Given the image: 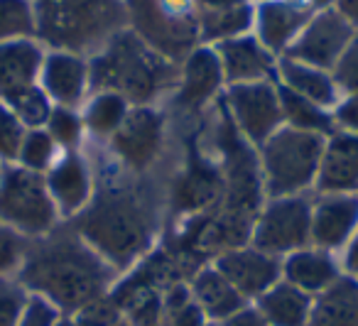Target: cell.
<instances>
[{
    "mask_svg": "<svg viewBox=\"0 0 358 326\" xmlns=\"http://www.w3.org/2000/svg\"><path fill=\"white\" fill-rule=\"evenodd\" d=\"M162 299H164L167 326H206L209 324L204 311L192 299L189 285H185V282H174V285L164 287Z\"/></svg>",
    "mask_w": 358,
    "mask_h": 326,
    "instance_id": "33",
    "label": "cell"
},
{
    "mask_svg": "<svg viewBox=\"0 0 358 326\" xmlns=\"http://www.w3.org/2000/svg\"><path fill=\"white\" fill-rule=\"evenodd\" d=\"M224 108L234 128L250 148H260L285 125L278 81L226 86Z\"/></svg>",
    "mask_w": 358,
    "mask_h": 326,
    "instance_id": "9",
    "label": "cell"
},
{
    "mask_svg": "<svg viewBox=\"0 0 358 326\" xmlns=\"http://www.w3.org/2000/svg\"><path fill=\"white\" fill-rule=\"evenodd\" d=\"M248 302H255L282 280V257L260 250L255 246H238L224 250L211 262Z\"/></svg>",
    "mask_w": 358,
    "mask_h": 326,
    "instance_id": "12",
    "label": "cell"
},
{
    "mask_svg": "<svg viewBox=\"0 0 358 326\" xmlns=\"http://www.w3.org/2000/svg\"><path fill=\"white\" fill-rule=\"evenodd\" d=\"M47 189L59 218H76L94 199V172L79 150L59 153L57 162L45 174Z\"/></svg>",
    "mask_w": 358,
    "mask_h": 326,
    "instance_id": "14",
    "label": "cell"
},
{
    "mask_svg": "<svg viewBox=\"0 0 358 326\" xmlns=\"http://www.w3.org/2000/svg\"><path fill=\"white\" fill-rule=\"evenodd\" d=\"M62 150L57 148V143L52 140V135L45 128L27 130L25 138H22L20 153H17V162L20 167L30 169L37 174H47V169L57 162Z\"/></svg>",
    "mask_w": 358,
    "mask_h": 326,
    "instance_id": "32",
    "label": "cell"
},
{
    "mask_svg": "<svg viewBox=\"0 0 358 326\" xmlns=\"http://www.w3.org/2000/svg\"><path fill=\"white\" fill-rule=\"evenodd\" d=\"M219 55L221 69H224L226 86L255 84V81H275L280 57L270 55L258 37L241 35L236 40H226L214 47Z\"/></svg>",
    "mask_w": 358,
    "mask_h": 326,
    "instance_id": "20",
    "label": "cell"
},
{
    "mask_svg": "<svg viewBox=\"0 0 358 326\" xmlns=\"http://www.w3.org/2000/svg\"><path fill=\"white\" fill-rule=\"evenodd\" d=\"M113 326H130V324H128V321H125V319H118V321H115Z\"/></svg>",
    "mask_w": 358,
    "mask_h": 326,
    "instance_id": "48",
    "label": "cell"
},
{
    "mask_svg": "<svg viewBox=\"0 0 358 326\" xmlns=\"http://www.w3.org/2000/svg\"><path fill=\"white\" fill-rule=\"evenodd\" d=\"M189 292L192 299L196 302V306L204 311L206 321H211V324H221L231 314H236L245 304H250L214 265L199 267L194 272V277L189 282Z\"/></svg>",
    "mask_w": 358,
    "mask_h": 326,
    "instance_id": "25",
    "label": "cell"
},
{
    "mask_svg": "<svg viewBox=\"0 0 358 326\" xmlns=\"http://www.w3.org/2000/svg\"><path fill=\"white\" fill-rule=\"evenodd\" d=\"M309 8H312L314 13H319V10H329V8H334L336 6V0H304Z\"/></svg>",
    "mask_w": 358,
    "mask_h": 326,
    "instance_id": "46",
    "label": "cell"
},
{
    "mask_svg": "<svg viewBox=\"0 0 358 326\" xmlns=\"http://www.w3.org/2000/svg\"><path fill=\"white\" fill-rule=\"evenodd\" d=\"M199 45L216 47L226 40L253 32V0H189Z\"/></svg>",
    "mask_w": 358,
    "mask_h": 326,
    "instance_id": "18",
    "label": "cell"
},
{
    "mask_svg": "<svg viewBox=\"0 0 358 326\" xmlns=\"http://www.w3.org/2000/svg\"><path fill=\"white\" fill-rule=\"evenodd\" d=\"M334 120H336V128L358 135V94L343 96L338 101V106L334 108Z\"/></svg>",
    "mask_w": 358,
    "mask_h": 326,
    "instance_id": "42",
    "label": "cell"
},
{
    "mask_svg": "<svg viewBox=\"0 0 358 326\" xmlns=\"http://www.w3.org/2000/svg\"><path fill=\"white\" fill-rule=\"evenodd\" d=\"M353 32H356V27L336 8L319 10L309 17L304 30L299 32L297 40L292 42V47L282 57L317 66V69L331 71L336 66L338 57L348 47V42H351Z\"/></svg>",
    "mask_w": 358,
    "mask_h": 326,
    "instance_id": "10",
    "label": "cell"
},
{
    "mask_svg": "<svg viewBox=\"0 0 358 326\" xmlns=\"http://www.w3.org/2000/svg\"><path fill=\"white\" fill-rule=\"evenodd\" d=\"M27 302V292L15 277H0V326H15Z\"/></svg>",
    "mask_w": 358,
    "mask_h": 326,
    "instance_id": "40",
    "label": "cell"
},
{
    "mask_svg": "<svg viewBox=\"0 0 358 326\" xmlns=\"http://www.w3.org/2000/svg\"><path fill=\"white\" fill-rule=\"evenodd\" d=\"M224 197V174L196 153L189 155L185 169L172 184V206L182 216H201Z\"/></svg>",
    "mask_w": 358,
    "mask_h": 326,
    "instance_id": "19",
    "label": "cell"
},
{
    "mask_svg": "<svg viewBox=\"0 0 358 326\" xmlns=\"http://www.w3.org/2000/svg\"><path fill=\"white\" fill-rule=\"evenodd\" d=\"M312 304L314 297L285 280L275 282L265 295L255 299V306L270 326H307Z\"/></svg>",
    "mask_w": 358,
    "mask_h": 326,
    "instance_id": "26",
    "label": "cell"
},
{
    "mask_svg": "<svg viewBox=\"0 0 358 326\" xmlns=\"http://www.w3.org/2000/svg\"><path fill=\"white\" fill-rule=\"evenodd\" d=\"M62 311L52 302L40 295H27V302L20 311V319L15 326H55L62 319Z\"/></svg>",
    "mask_w": 358,
    "mask_h": 326,
    "instance_id": "41",
    "label": "cell"
},
{
    "mask_svg": "<svg viewBox=\"0 0 358 326\" xmlns=\"http://www.w3.org/2000/svg\"><path fill=\"white\" fill-rule=\"evenodd\" d=\"M0 101L17 115V120H20L27 130L45 128L47 120H50V115H52V108H55V104H52L50 96L42 91L40 84H32V86H27V89H20Z\"/></svg>",
    "mask_w": 358,
    "mask_h": 326,
    "instance_id": "30",
    "label": "cell"
},
{
    "mask_svg": "<svg viewBox=\"0 0 358 326\" xmlns=\"http://www.w3.org/2000/svg\"><path fill=\"white\" fill-rule=\"evenodd\" d=\"M275 81H278V86H282V89L292 91V94L302 96V99L312 101V104L322 106V108H327V111H334L338 106V101L343 99L341 91L334 84L331 71L302 64V62L289 59V57H280L278 59Z\"/></svg>",
    "mask_w": 358,
    "mask_h": 326,
    "instance_id": "24",
    "label": "cell"
},
{
    "mask_svg": "<svg viewBox=\"0 0 358 326\" xmlns=\"http://www.w3.org/2000/svg\"><path fill=\"white\" fill-rule=\"evenodd\" d=\"M312 8L304 0H260L255 6L253 35L275 57H282L304 30Z\"/></svg>",
    "mask_w": 358,
    "mask_h": 326,
    "instance_id": "16",
    "label": "cell"
},
{
    "mask_svg": "<svg viewBox=\"0 0 358 326\" xmlns=\"http://www.w3.org/2000/svg\"><path fill=\"white\" fill-rule=\"evenodd\" d=\"M89 66L91 94L113 91L130 106H152L164 94H172L179 81V64L145 45L130 27L96 52Z\"/></svg>",
    "mask_w": 358,
    "mask_h": 326,
    "instance_id": "3",
    "label": "cell"
},
{
    "mask_svg": "<svg viewBox=\"0 0 358 326\" xmlns=\"http://www.w3.org/2000/svg\"><path fill=\"white\" fill-rule=\"evenodd\" d=\"M334 84L341 91V96H353L358 94V27L353 32L351 42L343 50V55L338 57L336 66L331 69Z\"/></svg>",
    "mask_w": 358,
    "mask_h": 326,
    "instance_id": "37",
    "label": "cell"
},
{
    "mask_svg": "<svg viewBox=\"0 0 358 326\" xmlns=\"http://www.w3.org/2000/svg\"><path fill=\"white\" fill-rule=\"evenodd\" d=\"M307 326H358V282L343 275L314 297Z\"/></svg>",
    "mask_w": 358,
    "mask_h": 326,
    "instance_id": "27",
    "label": "cell"
},
{
    "mask_svg": "<svg viewBox=\"0 0 358 326\" xmlns=\"http://www.w3.org/2000/svg\"><path fill=\"white\" fill-rule=\"evenodd\" d=\"M55 326H74V321H71V316H62V319L59 321H57V324Z\"/></svg>",
    "mask_w": 358,
    "mask_h": 326,
    "instance_id": "47",
    "label": "cell"
},
{
    "mask_svg": "<svg viewBox=\"0 0 358 326\" xmlns=\"http://www.w3.org/2000/svg\"><path fill=\"white\" fill-rule=\"evenodd\" d=\"M118 319H123V311L110 295L101 297V299L86 304L84 309H79L76 314H71L74 326H113Z\"/></svg>",
    "mask_w": 358,
    "mask_h": 326,
    "instance_id": "38",
    "label": "cell"
},
{
    "mask_svg": "<svg viewBox=\"0 0 358 326\" xmlns=\"http://www.w3.org/2000/svg\"><path fill=\"white\" fill-rule=\"evenodd\" d=\"M250 246L275 257L312 246V199L304 194L265 199L250 228Z\"/></svg>",
    "mask_w": 358,
    "mask_h": 326,
    "instance_id": "8",
    "label": "cell"
},
{
    "mask_svg": "<svg viewBox=\"0 0 358 326\" xmlns=\"http://www.w3.org/2000/svg\"><path fill=\"white\" fill-rule=\"evenodd\" d=\"M322 135L282 128L258 148V167L265 199L299 197L317 182L324 150Z\"/></svg>",
    "mask_w": 358,
    "mask_h": 326,
    "instance_id": "5",
    "label": "cell"
},
{
    "mask_svg": "<svg viewBox=\"0 0 358 326\" xmlns=\"http://www.w3.org/2000/svg\"><path fill=\"white\" fill-rule=\"evenodd\" d=\"M226 79L214 47L199 45L179 64V81L174 99L182 111H201L224 91Z\"/></svg>",
    "mask_w": 358,
    "mask_h": 326,
    "instance_id": "13",
    "label": "cell"
},
{
    "mask_svg": "<svg viewBox=\"0 0 358 326\" xmlns=\"http://www.w3.org/2000/svg\"><path fill=\"white\" fill-rule=\"evenodd\" d=\"M108 143L113 155L130 172H145L157 162L164 148L162 113L152 106H133Z\"/></svg>",
    "mask_w": 358,
    "mask_h": 326,
    "instance_id": "11",
    "label": "cell"
},
{
    "mask_svg": "<svg viewBox=\"0 0 358 326\" xmlns=\"http://www.w3.org/2000/svg\"><path fill=\"white\" fill-rule=\"evenodd\" d=\"M341 267H343V275L353 277L358 282V231L353 233L351 243L343 248V255H341Z\"/></svg>",
    "mask_w": 358,
    "mask_h": 326,
    "instance_id": "44",
    "label": "cell"
},
{
    "mask_svg": "<svg viewBox=\"0 0 358 326\" xmlns=\"http://www.w3.org/2000/svg\"><path fill=\"white\" fill-rule=\"evenodd\" d=\"M358 231V194H319L312 201V246L343 253Z\"/></svg>",
    "mask_w": 358,
    "mask_h": 326,
    "instance_id": "17",
    "label": "cell"
},
{
    "mask_svg": "<svg viewBox=\"0 0 358 326\" xmlns=\"http://www.w3.org/2000/svg\"><path fill=\"white\" fill-rule=\"evenodd\" d=\"M74 231L115 272L143 260L155 238V211L133 187L94 192L89 206L74 218Z\"/></svg>",
    "mask_w": 358,
    "mask_h": 326,
    "instance_id": "2",
    "label": "cell"
},
{
    "mask_svg": "<svg viewBox=\"0 0 358 326\" xmlns=\"http://www.w3.org/2000/svg\"><path fill=\"white\" fill-rule=\"evenodd\" d=\"M130 108L133 106L123 96L113 94V91H94L86 99L84 111H81L86 133L96 140H110L115 135V130L123 125Z\"/></svg>",
    "mask_w": 358,
    "mask_h": 326,
    "instance_id": "28",
    "label": "cell"
},
{
    "mask_svg": "<svg viewBox=\"0 0 358 326\" xmlns=\"http://www.w3.org/2000/svg\"><path fill=\"white\" fill-rule=\"evenodd\" d=\"M35 32V0H0V45L32 40Z\"/></svg>",
    "mask_w": 358,
    "mask_h": 326,
    "instance_id": "31",
    "label": "cell"
},
{
    "mask_svg": "<svg viewBox=\"0 0 358 326\" xmlns=\"http://www.w3.org/2000/svg\"><path fill=\"white\" fill-rule=\"evenodd\" d=\"M45 130L52 135V140L57 143V148L62 153H69V150H79V145L84 143V120L76 108H64V106H55L52 115L47 120Z\"/></svg>",
    "mask_w": 358,
    "mask_h": 326,
    "instance_id": "34",
    "label": "cell"
},
{
    "mask_svg": "<svg viewBox=\"0 0 358 326\" xmlns=\"http://www.w3.org/2000/svg\"><path fill=\"white\" fill-rule=\"evenodd\" d=\"M280 91V104H282V115H285V125L294 130H302V133H312V135H329L336 130V120H334V111H327L322 106L312 104V101L302 99V96L292 94V91L278 86Z\"/></svg>",
    "mask_w": 358,
    "mask_h": 326,
    "instance_id": "29",
    "label": "cell"
},
{
    "mask_svg": "<svg viewBox=\"0 0 358 326\" xmlns=\"http://www.w3.org/2000/svg\"><path fill=\"white\" fill-rule=\"evenodd\" d=\"M27 241L17 236L15 231L0 223V277H15L20 270V262L25 257Z\"/></svg>",
    "mask_w": 358,
    "mask_h": 326,
    "instance_id": "39",
    "label": "cell"
},
{
    "mask_svg": "<svg viewBox=\"0 0 358 326\" xmlns=\"http://www.w3.org/2000/svg\"><path fill=\"white\" fill-rule=\"evenodd\" d=\"M35 25L42 47L94 57L130 27L128 0H35Z\"/></svg>",
    "mask_w": 358,
    "mask_h": 326,
    "instance_id": "4",
    "label": "cell"
},
{
    "mask_svg": "<svg viewBox=\"0 0 358 326\" xmlns=\"http://www.w3.org/2000/svg\"><path fill=\"white\" fill-rule=\"evenodd\" d=\"M206 326H219V324H211V321H209V324H206Z\"/></svg>",
    "mask_w": 358,
    "mask_h": 326,
    "instance_id": "49",
    "label": "cell"
},
{
    "mask_svg": "<svg viewBox=\"0 0 358 326\" xmlns=\"http://www.w3.org/2000/svg\"><path fill=\"white\" fill-rule=\"evenodd\" d=\"M341 277L343 267L341 257H336V253L307 246L302 250L289 253L287 257H282V280L294 285L297 290L307 292L309 297L327 292Z\"/></svg>",
    "mask_w": 358,
    "mask_h": 326,
    "instance_id": "22",
    "label": "cell"
},
{
    "mask_svg": "<svg viewBox=\"0 0 358 326\" xmlns=\"http://www.w3.org/2000/svg\"><path fill=\"white\" fill-rule=\"evenodd\" d=\"M123 319L130 326H167L164 316V299L159 290H148L135 295L128 304L123 306Z\"/></svg>",
    "mask_w": 358,
    "mask_h": 326,
    "instance_id": "35",
    "label": "cell"
},
{
    "mask_svg": "<svg viewBox=\"0 0 358 326\" xmlns=\"http://www.w3.org/2000/svg\"><path fill=\"white\" fill-rule=\"evenodd\" d=\"M27 128L17 120V115L0 101V162L15 164L17 153H20L22 138Z\"/></svg>",
    "mask_w": 358,
    "mask_h": 326,
    "instance_id": "36",
    "label": "cell"
},
{
    "mask_svg": "<svg viewBox=\"0 0 358 326\" xmlns=\"http://www.w3.org/2000/svg\"><path fill=\"white\" fill-rule=\"evenodd\" d=\"M219 326H270L265 321V316L260 314V309L255 304H245L243 309H238L236 314H231L229 319H224Z\"/></svg>",
    "mask_w": 358,
    "mask_h": 326,
    "instance_id": "43",
    "label": "cell"
},
{
    "mask_svg": "<svg viewBox=\"0 0 358 326\" xmlns=\"http://www.w3.org/2000/svg\"><path fill=\"white\" fill-rule=\"evenodd\" d=\"M128 17L130 30L174 64L199 47L189 0H128Z\"/></svg>",
    "mask_w": 358,
    "mask_h": 326,
    "instance_id": "7",
    "label": "cell"
},
{
    "mask_svg": "<svg viewBox=\"0 0 358 326\" xmlns=\"http://www.w3.org/2000/svg\"><path fill=\"white\" fill-rule=\"evenodd\" d=\"M314 189L319 194H358V135L336 128L324 140Z\"/></svg>",
    "mask_w": 358,
    "mask_h": 326,
    "instance_id": "21",
    "label": "cell"
},
{
    "mask_svg": "<svg viewBox=\"0 0 358 326\" xmlns=\"http://www.w3.org/2000/svg\"><path fill=\"white\" fill-rule=\"evenodd\" d=\"M40 86L55 106L79 108L91 96L89 59L74 52L50 50L40 71Z\"/></svg>",
    "mask_w": 358,
    "mask_h": 326,
    "instance_id": "15",
    "label": "cell"
},
{
    "mask_svg": "<svg viewBox=\"0 0 358 326\" xmlns=\"http://www.w3.org/2000/svg\"><path fill=\"white\" fill-rule=\"evenodd\" d=\"M0 223L25 241L50 236L59 226V211L50 197L45 174L20 164H0Z\"/></svg>",
    "mask_w": 358,
    "mask_h": 326,
    "instance_id": "6",
    "label": "cell"
},
{
    "mask_svg": "<svg viewBox=\"0 0 358 326\" xmlns=\"http://www.w3.org/2000/svg\"><path fill=\"white\" fill-rule=\"evenodd\" d=\"M15 280L27 295H40L71 316L106 297L118 282V272L74 231H55L27 241Z\"/></svg>",
    "mask_w": 358,
    "mask_h": 326,
    "instance_id": "1",
    "label": "cell"
},
{
    "mask_svg": "<svg viewBox=\"0 0 358 326\" xmlns=\"http://www.w3.org/2000/svg\"><path fill=\"white\" fill-rule=\"evenodd\" d=\"M45 55V47L35 37L3 42L0 45V99L32 84H40Z\"/></svg>",
    "mask_w": 358,
    "mask_h": 326,
    "instance_id": "23",
    "label": "cell"
},
{
    "mask_svg": "<svg viewBox=\"0 0 358 326\" xmlns=\"http://www.w3.org/2000/svg\"><path fill=\"white\" fill-rule=\"evenodd\" d=\"M334 8H336L353 27H358V0H336V6Z\"/></svg>",
    "mask_w": 358,
    "mask_h": 326,
    "instance_id": "45",
    "label": "cell"
}]
</instances>
